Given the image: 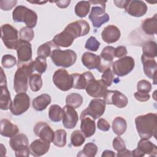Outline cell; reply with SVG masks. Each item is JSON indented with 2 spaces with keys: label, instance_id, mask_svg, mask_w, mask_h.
<instances>
[{
  "label": "cell",
  "instance_id": "obj_39",
  "mask_svg": "<svg viewBox=\"0 0 157 157\" xmlns=\"http://www.w3.org/2000/svg\"><path fill=\"white\" fill-rule=\"evenodd\" d=\"M66 132L64 129H57L55 132L53 144L58 147H63L66 144Z\"/></svg>",
  "mask_w": 157,
  "mask_h": 157
},
{
  "label": "cell",
  "instance_id": "obj_35",
  "mask_svg": "<svg viewBox=\"0 0 157 157\" xmlns=\"http://www.w3.org/2000/svg\"><path fill=\"white\" fill-rule=\"evenodd\" d=\"M143 55L149 58H155L157 54L156 44L154 41L146 42L142 47Z\"/></svg>",
  "mask_w": 157,
  "mask_h": 157
},
{
  "label": "cell",
  "instance_id": "obj_12",
  "mask_svg": "<svg viewBox=\"0 0 157 157\" xmlns=\"http://www.w3.org/2000/svg\"><path fill=\"white\" fill-rule=\"evenodd\" d=\"M104 101L105 104L114 105L118 108H124L128 103L127 97L117 90H107L104 96Z\"/></svg>",
  "mask_w": 157,
  "mask_h": 157
},
{
  "label": "cell",
  "instance_id": "obj_27",
  "mask_svg": "<svg viewBox=\"0 0 157 157\" xmlns=\"http://www.w3.org/2000/svg\"><path fill=\"white\" fill-rule=\"evenodd\" d=\"M144 32L148 35L156 34L157 32V14L155 13L151 18L145 19L141 25Z\"/></svg>",
  "mask_w": 157,
  "mask_h": 157
},
{
  "label": "cell",
  "instance_id": "obj_20",
  "mask_svg": "<svg viewBox=\"0 0 157 157\" xmlns=\"http://www.w3.org/2000/svg\"><path fill=\"white\" fill-rule=\"evenodd\" d=\"M34 134L40 139L48 142H52L55 136V132L50 126L45 122L40 121L36 124L33 129Z\"/></svg>",
  "mask_w": 157,
  "mask_h": 157
},
{
  "label": "cell",
  "instance_id": "obj_17",
  "mask_svg": "<svg viewBox=\"0 0 157 157\" xmlns=\"http://www.w3.org/2000/svg\"><path fill=\"white\" fill-rule=\"evenodd\" d=\"M1 81H0V88H1V97H0V107L1 110H7L10 108L12 104L10 94L8 90L7 86L6 76L4 73L3 69L1 68Z\"/></svg>",
  "mask_w": 157,
  "mask_h": 157
},
{
  "label": "cell",
  "instance_id": "obj_19",
  "mask_svg": "<svg viewBox=\"0 0 157 157\" xmlns=\"http://www.w3.org/2000/svg\"><path fill=\"white\" fill-rule=\"evenodd\" d=\"M63 124L67 129L74 128L78 120L77 112L74 108L68 105H66L63 107Z\"/></svg>",
  "mask_w": 157,
  "mask_h": 157
},
{
  "label": "cell",
  "instance_id": "obj_16",
  "mask_svg": "<svg viewBox=\"0 0 157 157\" xmlns=\"http://www.w3.org/2000/svg\"><path fill=\"white\" fill-rule=\"evenodd\" d=\"M82 62L88 69H96L100 72H103L105 70L101 58L100 56L94 53L90 52L84 53L82 56Z\"/></svg>",
  "mask_w": 157,
  "mask_h": 157
},
{
  "label": "cell",
  "instance_id": "obj_51",
  "mask_svg": "<svg viewBox=\"0 0 157 157\" xmlns=\"http://www.w3.org/2000/svg\"><path fill=\"white\" fill-rule=\"evenodd\" d=\"M128 52L124 46H118L115 50V57L121 58L126 56Z\"/></svg>",
  "mask_w": 157,
  "mask_h": 157
},
{
  "label": "cell",
  "instance_id": "obj_34",
  "mask_svg": "<svg viewBox=\"0 0 157 157\" xmlns=\"http://www.w3.org/2000/svg\"><path fill=\"white\" fill-rule=\"evenodd\" d=\"M90 2L86 1H82L77 2L74 9L77 16L80 18L85 17L90 11Z\"/></svg>",
  "mask_w": 157,
  "mask_h": 157
},
{
  "label": "cell",
  "instance_id": "obj_33",
  "mask_svg": "<svg viewBox=\"0 0 157 157\" xmlns=\"http://www.w3.org/2000/svg\"><path fill=\"white\" fill-rule=\"evenodd\" d=\"M63 116V109L57 104L52 105L48 110V117L53 122H58L61 120Z\"/></svg>",
  "mask_w": 157,
  "mask_h": 157
},
{
  "label": "cell",
  "instance_id": "obj_21",
  "mask_svg": "<svg viewBox=\"0 0 157 157\" xmlns=\"http://www.w3.org/2000/svg\"><path fill=\"white\" fill-rule=\"evenodd\" d=\"M141 61L143 64L144 71L146 76L153 79V84H156V69L157 64L153 58L147 57L144 55L141 56Z\"/></svg>",
  "mask_w": 157,
  "mask_h": 157
},
{
  "label": "cell",
  "instance_id": "obj_8",
  "mask_svg": "<svg viewBox=\"0 0 157 157\" xmlns=\"http://www.w3.org/2000/svg\"><path fill=\"white\" fill-rule=\"evenodd\" d=\"M52 79L55 85L61 91H66L72 88L73 79L72 75L69 74L66 69H59L56 71Z\"/></svg>",
  "mask_w": 157,
  "mask_h": 157
},
{
  "label": "cell",
  "instance_id": "obj_44",
  "mask_svg": "<svg viewBox=\"0 0 157 157\" xmlns=\"http://www.w3.org/2000/svg\"><path fill=\"white\" fill-rule=\"evenodd\" d=\"M100 46V42L94 36H91L86 41L85 45L86 49L91 51L96 52Z\"/></svg>",
  "mask_w": 157,
  "mask_h": 157
},
{
  "label": "cell",
  "instance_id": "obj_58",
  "mask_svg": "<svg viewBox=\"0 0 157 157\" xmlns=\"http://www.w3.org/2000/svg\"><path fill=\"white\" fill-rule=\"evenodd\" d=\"M28 2H30V3H37V4H44V3H46L47 1H28Z\"/></svg>",
  "mask_w": 157,
  "mask_h": 157
},
{
  "label": "cell",
  "instance_id": "obj_14",
  "mask_svg": "<svg viewBox=\"0 0 157 157\" xmlns=\"http://www.w3.org/2000/svg\"><path fill=\"white\" fill-rule=\"evenodd\" d=\"M106 85L102 80H96L95 78L90 80L85 87L87 94L94 98H104L107 89Z\"/></svg>",
  "mask_w": 157,
  "mask_h": 157
},
{
  "label": "cell",
  "instance_id": "obj_56",
  "mask_svg": "<svg viewBox=\"0 0 157 157\" xmlns=\"http://www.w3.org/2000/svg\"><path fill=\"white\" fill-rule=\"evenodd\" d=\"M117 156H120V157H122V156H131V151L129 150H124L122 151H120V152H118L117 154Z\"/></svg>",
  "mask_w": 157,
  "mask_h": 157
},
{
  "label": "cell",
  "instance_id": "obj_41",
  "mask_svg": "<svg viewBox=\"0 0 157 157\" xmlns=\"http://www.w3.org/2000/svg\"><path fill=\"white\" fill-rule=\"evenodd\" d=\"M85 140V137L82 131L79 130H75L71 135V144L74 147L81 146Z\"/></svg>",
  "mask_w": 157,
  "mask_h": 157
},
{
  "label": "cell",
  "instance_id": "obj_22",
  "mask_svg": "<svg viewBox=\"0 0 157 157\" xmlns=\"http://www.w3.org/2000/svg\"><path fill=\"white\" fill-rule=\"evenodd\" d=\"M121 36L120 29L114 25H108L104 28L101 33L103 41L107 44H112L119 40Z\"/></svg>",
  "mask_w": 157,
  "mask_h": 157
},
{
  "label": "cell",
  "instance_id": "obj_4",
  "mask_svg": "<svg viewBox=\"0 0 157 157\" xmlns=\"http://www.w3.org/2000/svg\"><path fill=\"white\" fill-rule=\"evenodd\" d=\"M12 18L14 22H23L31 28H34L37 25V13L23 6H18L12 12Z\"/></svg>",
  "mask_w": 157,
  "mask_h": 157
},
{
  "label": "cell",
  "instance_id": "obj_45",
  "mask_svg": "<svg viewBox=\"0 0 157 157\" xmlns=\"http://www.w3.org/2000/svg\"><path fill=\"white\" fill-rule=\"evenodd\" d=\"M102 73L103 74L101 76V80L107 86H110L113 80V72L110 67H108L105 69Z\"/></svg>",
  "mask_w": 157,
  "mask_h": 157
},
{
  "label": "cell",
  "instance_id": "obj_13",
  "mask_svg": "<svg viewBox=\"0 0 157 157\" xmlns=\"http://www.w3.org/2000/svg\"><path fill=\"white\" fill-rule=\"evenodd\" d=\"M105 9V7L101 6H93L91 8L89 19L94 28H100L104 23L109 21V15Z\"/></svg>",
  "mask_w": 157,
  "mask_h": 157
},
{
  "label": "cell",
  "instance_id": "obj_57",
  "mask_svg": "<svg viewBox=\"0 0 157 157\" xmlns=\"http://www.w3.org/2000/svg\"><path fill=\"white\" fill-rule=\"evenodd\" d=\"M1 156H2L6 155V150L2 144H1Z\"/></svg>",
  "mask_w": 157,
  "mask_h": 157
},
{
  "label": "cell",
  "instance_id": "obj_1",
  "mask_svg": "<svg viewBox=\"0 0 157 157\" xmlns=\"http://www.w3.org/2000/svg\"><path fill=\"white\" fill-rule=\"evenodd\" d=\"M90 27L87 21L80 20L68 24L64 29L56 34L53 39V42L58 46L68 47L71 46L74 39L88 34Z\"/></svg>",
  "mask_w": 157,
  "mask_h": 157
},
{
  "label": "cell",
  "instance_id": "obj_24",
  "mask_svg": "<svg viewBox=\"0 0 157 157\" xmlns=\"http://www.w3.org/2000/svg\"><path fill=\"white\" fill-rule=\"evenodd\" d=\"M50 143L42 139H36L30 144L31 154L34 156H40L45 154L50 148Z\"/></svg>",
  "mask_w": 157,
  "mask_h": 157
},
{
  "label": "cell",
  "instance_id": "obj_47",
  "mask_svg": "<svg viewBox=\"0 0 157 157\" xmlns=\"http://www.w3.org/2000/svg\"><path fill=\"white\" fill-rule=\"evenodd\" d=\"M151 89L150 82L146 80H141L137 84V90L138 91L149 93Z\"/></svg>",
  "mask_w": 157,
  "mask_h": 157
},
{
  "label": "cell",
  "instance_id": "obj_48",
  "mask_svg": "<svg viewBox=\"0 0 157 157\" xmlns=\"http://www.w3.org/2000/svg\"><path fill=\"white\" fill-rule=\"evenodd\" d=\"M17 1H0V8L4 11L10 10L17 4Z\"/></svg>",
  "mask_w": 157,
  "mask_h": 157
},
{
  "label": "cell",
  "instance_id": "obj_9",
  "mask_svg": "<svg viewBox=\"0 0 157 157\" xmlns=\"http://www.w3.org/2000/svg\"><path fill=\"white\" fill-rule=\"evenodd\" d=\"M105 109V103L104 99H93L90 101L88 106L82 112L80 118L88 115L93 120H96L104 114Z\"/></svg>",
  "mask_w": 157,
  "mask_h": 157
},
{
  "label": "cell",
  "instance_id": "obj_26",
  "mask_svg": "<svg viewBox=\"0 0 157 157\" xmlns=\"http://www.w3.org/2000/svg\"><path fill=\"white\" fill-rule=\"evenodd\" d=\"M1 134L7 137H12L18 134L19 129L16 124H13L7 119L1 120Z\"/></svg>",
  "mask_w": 157,
  "mask_h": 157
},
{
  "label": "cell",
  "instance_id": "obj_30",
  "mask_svg": "<svg viewBox=\"0 0 157 157\" xmlns=\"http://www.w3.org/2000/svg\"><path fill=\"white\" fill-rule=\"evenodd\" d=\"M115 48L112 46H106L103 48L100 57L104 65L110 67V64H112V61L115 58Z\"/></svg>",
  "mask_w": 157,
  "mask_h": 157
},
{
  "label": "cell",
  "instance_id": "obj_23",
  "mask_svg": "<svg viewBox=\"0 0 157 157\" xmlns=\"http://www.w3.org/2000/svg\"><path fill=\"white\" fill-rule=\"evenodd\" d=\"M71 75L73 79L72 87L78 90L85 89L87 83L90 80L95 78L90 72H85L83 74L74 73Z\"/></svg>",
  "mask_w": 157,
  "mask_h": 157
},
{
  "label": "cell",
  "instance_id": "obj_54",
  "mask_svg": "<svg viewBox=\"0 0 157 157\" xmlns=\"http://www.w3.org/2000/svg\"><path fill=\"white\" fill-rule=\"evenodd\" d=\"M144 155H145V154L143 152H142L138 148L131 151V156L142 157V156H144Z\"/></svg>",
  "mask_w": 157,
  "mask_h": 157
},
{
  "label": "cell",
  "instance_id": "obj_32",
  "mask_svg": "<svg viewBox=\"0 0 157 157\" xmlns=\"http://www.w3.org/2000/svg\"><path fill=\"white\" fill-rule=\"evenodd\" d=\"M112 128L115 134L117 136H121L126 131V121L122 117H117L115 118L112 121Z\"/></svg>",
  "mask_w": 157,
  "mask_h": 157
},
{
  "label": "cell",
  "instance_id": "obj_38",
  "mask_svg": "<svg viewBox=\"0 0 157 157\" xmlns=\"http://www.w3.org/2000/svg\"><path fill=\"white\" fill-rule=\"evenodd\" d=\"M98 151V147L93 142L87 143L85 145L83 150L77 154V156L94 157Z\"/></svg>",
  "mask_w": 157,
  "mask_h": 157
},
{
  "label": "cell",
  "instance_id": "obj_11",
  "mask_svg": "<svg viewBox=\"0 0 157 157\" xmlns=\"http://www.w3.org/2000/svg\"><path fill=\"white\" fill-rule=\"evenodd\" d=\"M134 65V60L132 57L124 56L113 63V72L119 77H123L132 71Z\"/></svg>",
  "mask_w": 157,
  "mask_h": 157
},
{
  "label": "cell",
  "instance_id": "obj_3",
  "mask_svg": "<svg viewBox=\"0 0 157 157\" xmlns=\"http://www.w3.org/2000/svg\"><path fill=\"white\" fill-rule=\"evenodd\" d=\"M31 59L27 63L18 66L13 78V89L17 93H26L29 83V77L34 72Z\"/></svg>",
  "mask_w": 157,
  "mask_h": 157
},
{
  "label": "cell",
  "instance_id": "obj_36",
  "mask_svg": "<svg viewBox=\"0 0 157 157\" xmlns=\"http://www.w3.org/2000/svg\"><path fill=\"white\" fill-rule=\"evenodd\" d=\"M83 102L82 96L75 93H72L69 94L66 98V105L72 107L74 109L79 107Z\"/></svg>",
  "mask_w": 157,
  "mask_h": 157
},
{
  "label": "cell",
  "instance_id": "obj_46",
  "mask_svg": "<svg viewBox=\"0 0 157 157\" xmlns=\"http://www.w3.org/2000/svg\"><path fill=\"white\" fill-rule=\"evenodd\" d=\"M112 145L113 148L117 151V152H120L126 149L123 139L120 136H117L113 139Z\"/></svg>",
  "mask_w": 157,
  "mask_h": 157
},
{
  "label": "cell",
  "instance_id": "obj_7",
  "mask_svg": "<svg viewBox=\"0 0 157 157\" xmlns=\"http://www.w3.org/2000/svg\"><path fill=\"white\" fill-rule=\"evenodd\" d=\"M1 39L5 46L12 50L17 49L18 43L17 30L10 24H4L1 26Z\"/></svg>",
  "mask_w": 157,
  "mask_h": 157
},
{
  "label": "cell",
  "instance_id": "obj_49",
  "mask_svg": "<svg viewBox=\"0 0 157 157\" xmlns=\"http://www.w3.org/2000/svg\"><path fill=\"white\" fill-rule=\"evenodd\" d=\"M134 98L136 100L140 101V102H145L149 100L150 96L148 93L142 92V91H137L134 94Z\"/></svg>",
  "mask_w": 157,
  "mask_h": 157
},
{
  "label": "cell",
  "instance_id": "obj_25",
  "mask_svg": "<svg viewBox=\"0 0 157 157\" xmlns=\"http://www.w3.org/2000/svg\"><path fill=\"white\" fill-rule=\"evenodd\" d=\"M80 129L85 137H90L96 131V124L94 120L90 117L85 116L80 118Z\"/></svg>",
  "mask_w": 157,
  "mask_h": 157
},
{
  "label": "cell",
  "instance_id": "obj_10",
  "mask_svg": "<svg viewBox=\"0 0 157 157\" xmlns=\"http://www.w3.org/2000/svg\"><path fill=\"white\" fill-rule=\"evenodd\" d=\"M30 106V99L26 93H18L10 106V110L14 115H20L25 113Z\"/></svg>",
  "mask_w": 157,
  "mask_h": 157
},
{
  "label": "cell",
  "instance_id": "obj_2",
  "mask_svg": "<svg viewBox=\"0 0 157 157\" xmlns=\"http://www.w3.org/2000/svg\"><path fill=\"white\" fill-rule=\"evenodd\" d=\"M136 129L141 139H148L152 136L156 138L157 128V115L156 113H148L139 115L135 118Z\"/></svg>",
  "mask_w": 157,
  "mask_h": 157
},
{
  "label": "cell",
  "instance_id": "obj_43",
  "mask_svg": "<svg viewBox=\"0 0 157 157\" xmlns=\"http://www.w3.org/2000/svg\"><path fill=\"white\" fill-rule=\"evenodd\" d=\"M17 63V60L15 56L11 55H5L2 56L1 60L2 66L4 68L9 69L13 67Z\"/></svg>",
  "mask_w": 157,
  "mask_h": 157
},
{
  "label": "cell",
  "instance_id": "obj_40",
  "mask_svg": "<svg viewBox=\"0 0 157 157\" xmlns=\"http://www.w3.org/2000/svg\"><path fill=\"white\" fill-rule=\"evenodd\" d=\"M32 65L34 71H36L39 74H42L45 72L47 67L46 59L39 56L35 59L34 61H33Z\"/></svg>",
  "mask_w": 157,
  "mask_h": 157
},
{
  "label": "cell",
  "instance_id": "obj_28",
  "mask_svg": "<svg viewBox=\"0 0 157 157\" xmlns=\"http://www.w3.org/2000/svg\"><path fill=\"white\" fill-rule=\"evenodd\" d=\"M145 155L156 156L157 155V147L148 139H141L137 144V147Z\"/></svg>",
  "mask_w": 157,
  "mask_h": 157
},
{
  "label": "cell",
  "instance_id": "obj_42",
  "mask_svg": "<svg viewBox=\"0 0 157 157\" xmlns=\"http://www.w3.org/2000/svg\"><path fill=\"white\" fill-rule=\"evenodd\" d=\"M19 36L21 40L29 42L33 39L34 33L33 28L28 26H25L20 29Z\"/></svg>",
  "mask_w": 157,
  "mask_h": 157
},
{
  "label": "cell",
  "instance_id": "obj_55",
  "mask_svg": "<svg viewBox=\"0 0 157 157\" xmlns=\"http://www.w3.org/2000/svg\"><path fill=\"white\" fill-rule=\"evenodd\" d=\"M115 156L116 155L115 152L111 150H104L101 155L102 157H115Z\"/></svg>",
  "mask_w": 157,
  "mask_h": 157
},
{
  "label": "cell",
  "instance_id": "obj_18",
  "mask_svg": "<svg viewBox=\"0 0 157 157\" xmlns=\"http://www.w3.org/2000/svg\"><path fill=\"white\" fill-rule=\"evenodd\" d=\"M147 6L142 1H128L125 7L126 12L130 15L135 17L144 16L147 12Z\"/></svg>",
  "mask_w": 157,
  "mask_h": 157
},
{
  "label": "cell",
  "instance_id": "obj_6",
  "mask_svg": "<svg viewBox=\"0 0 157 157\" xmlns=\"http://www.w3.org/2000/svg\"><path fill=\"white\" fill-rule=\"evenodd\" d=\"M9 145L15 151L16 156L28 157L29 156L30 150L28 147V139L26 135L23 134H16L10 138Z\"/></svg>",
  "mask_w": 157,
  "mask_h": 157
},
{
  "label": "cell",
  "instance_id": "obj_15",
  "mask_svg": "<svg viewBox=\"0 0 157 157\" xmlns=\"http://www.w3.org/2000/svg\"><path fill=\"white\" fill-rule=\"evenodd\" d=\"M16 50L18 57V66L27 63L31 60L32 47L29 42L20 39Z\"/></svg>",
  "mask_w": 157,
  "mask_h": 157
},
{
  "label": "cell",
  "instance_id": "obj_52",
  "mask_svg": "<svg viewBox=\"0 0 157 157\" xmlns=\"http://www.w3.org/2000/svg\"><path fill=\"white\" fill-rule=\"evenodd\" d=\"M55 2L58 7L63 9L66 8L69 6L71 1H56Z\"/></svg>",
  "mask_w": 157,
  "mask_h": 157
},
{
  "label": "cell",
  "instance_id": "obj_31",
  "mask_svg": "<svg viewBox=\"0 0 157 157\" xmlns=\"http://www.w3.org/2000/svg\"><path fill=\"white\" fill-rule=\"evenodd\" d=\"M56 48H59V47H58L53 41H49L40 45L37 48V53L39 56L46 58L50 56L53 50Z\"/></svg>",
  "mask_w": 157,
  "mask_h": 157
},
{
  "label": "cell",
  "instance_id": "obj_53",
  "mask_svg": "<svg viewBox=\"0 0 157 157\" xmlns=\"http://www.w3.org/2000/svg\"><path fill=\"white\" fill-rule=\"evenodd\" d=\"M113 2L117 7L121 9H125L128 1H114Z\"/></svg>",
  "mask_w": 157,
  "mask_h": 157
},
{
  "label": "cell",
  "instance_id": "obj_29",
  "mask_svg": "<svg viewBox=\"0 0 157 157\" xmlns=\"http://www.w3.org/2000/svg\"><path fill=\"white\" fill-rule=\"evenodd\" d=\"M51 97L48 94H42L33 101V107L37 111L44 110L51 103Z\"/></svg>",
  "mask_w": 157,
  "mask_h": 157
},
{
  "label": "cell",
  "instance_id": "obj_37",
  "mask_svg": "<svg viewBox=\"0 0 157 157\" xmlns=\"http://www.w3.org/2000/svg\"><path fill=\"white\" fill-rule=\"evenodd\" d=\"M42 80L40 74H32L29 77V85L31 90L36 92L40 90L42 86Z\"/></svg>",
  "mask_w": 157,
  "mask_h": 157
},
{
  "label": "cell",
  "instance_id": "obj_5",
  "mask_svg": "<svg viewBox=\"0 0 157 157\" xmlns=\"http://www.w3.org/2000/svg\"><path fill=\"white\" fill-rule=\"evenodd\" d=\"M52 61L57 66L69 67L77 60V54L72 50H61L59 48L53 50L50 55Z\"/></svg>",
  "mask_w": 157,
  "mask_h": 157
},
{
  "label": "cell",
  "instance_id": "obj_50",
  "mask_svg": "<svg viewBox=\"0 0 157 157\" xmlns=\"http://www.w3.org/2000/svg\"><path fill=\"white\" fill-rule=\"evenodd\" d=\"M97 126H98V128L102 131H109L110 127L109 123L107 121V120H105L104 118L99 119L97 123Z\"/></svg>",
  "mask_w": 157,
  "mask_h": 157
}]
</instances>
